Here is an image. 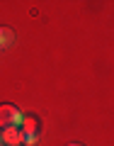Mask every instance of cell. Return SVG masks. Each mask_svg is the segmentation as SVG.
Wrapping results in <instances>:
<instances>
[{
  "instance_id": "cell-2",
  "label": "cell",
  "mask_w": 114,
  "mask_h": 146,
  "mask_svg": "<svg viewBox=\"0 0 114 146\" xmlns=\"http://www.w3.org/2000/svg\"><path fill=\"white\" fill-rule=\"evenodd\" d=\"M20 129H22V134H24V144H27V146H32V144H36V139H39L42 122L36 119V117H22Z\"/></svg>"
},
{
  "instance_id": "cell-5",
  "label": "cell",
  "mask_w": 114,
  "mask_h": 146,
  "mask_svg": "<svg viewBox=\"0 0 114 146\" xmlns=\"http://www.w3.org/2000/svg\"><path fill=\"white\" fill-rule=\"evenodd\" d=\"M68 146H83V144H78V141H73V144H68Z\"/></svg>"
},
{
  "instance_id": "cell-1",
  "label": "cell",
  "mask_w": 114,
  "mask_h": 146,
  "mask_svg": "<svg viewBox=\"0 0 114 146\" xmlns=\"http://www.w3.org/2000/svg\"><path fill=\"white\" fill-rule=\"evenodd\" d=\"M20 124H22V112L15 105L3 102L0 105V129H5V127H20Z\"/></svg>"
},
{
  "instance_id": "cell-4",
  "label": "cell",
  "mask_w": 114,
  "mask_h": 146,
  "mask_svg": "<svg viewBox=\"0 0 114 146\" xmlns=\"http://www.w3.org/2000/svg\"><path fill=\"white\" fill-rule=\"evenodd\" d=\"M12 44H15V32L10 27H0V51H7Z\"/></svg>"
},
{
  "instance_id": "cell-3",
  "label": "cell",
  "mask_w": 114,
  "mask_h": 146,
  "mask_svg": "<svg viewBox=\"0 0 114 146\" xmlns=\"http://www.w3.org/2000/svg\"><path fill=\"white\" fill-rule=\"evenodd\" d=\"M0 134H3V146H20L24 141L20 127H5V129H0Z\"/></svg>"
},
{
  "instance_id": "cell-6",
  "label": "cell",
  "mask_w": 114,
  "mask_h": 146,
  "mask_svg": "<svg viewBox=\"0 0 114 146\" xmlns=\"http://www.w3.org/2000/svg\"><path fill=\"white\" fill-rule=\"evenodd\" d=\"M0 146H3V134H0Z\"/></svg>"
}]
</instances>
